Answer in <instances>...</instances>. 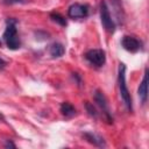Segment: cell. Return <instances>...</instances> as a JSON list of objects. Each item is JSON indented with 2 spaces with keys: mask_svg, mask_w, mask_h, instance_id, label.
I'll return each instance as SVG.
<instances>
[{
  "mask_svg": "<svg viewBox=\"0 0 149 149\" xmlns=\"http://www.w3.org/2000/svg\"><path fill=\"white\" fill-rule=\"evenodd\" d=\"M49 52H50V55L54 58H57V57H62L64 55L65 49H64L63 44H61V43H54V44H51V47L49 49Z\"/></svg>",
  "mask_w": 149,
  "mask_h": 149,
  "instance_id": "obj_10",
  "label": "cell"
},
{
  "mask_svg": "<svg viewBox=\"0 0 149 149\" xmlns=\"http://www.w3.org/2000/svg\"><path fill=\"white\" fill-rule=\"evenodd\" d=\"M83 136L86 139L87 142H90L91 144H93V146H95V147H105V146H106V143H105V141L102 140V137H100V136H98V135H95V134L85 133V134H83Z\"/></svg>",
  "mask_w": 149,
  "mask_h": 149,
  "instance_id": "obj_9",
  "label": "cell"
},
{
  "mask_svg": "<svg viewBox=\"0 0 149 149\" xmlns=\"http://www.w3.org/2000/svg\"><path fill=\"white\" fill-rule=\"evenodd\" d=\"M121 45L123 47L125 50L129 51V52H136L140 50L141 48V43L137 38L133 37V36H123L122 40H121Z\"/></svg>",
  "mask_w": 149,
  "mask_h": 149,
  "instance_id": "obj_7",
  "label": "cell"
},
{
  "mask_svg": "<svg viewBox=\"0 0 149 149\" xmlns=\"http://www.w3.org/2000/svg\"><path fill=\"white\" fill-rule=\"evenodd\" d=\"M68 15L71 19H84L88 15V7L81 3H73L69 7Z\"/></svg>",
  "mask_w": 149,
  "mask_h": 149,
  "instance_id": "obj_5",
  "label": "cell"
},
{
  "mask_svg": "<svg viewBox=\"0 0 149 149\" xmlns=\"http://www.w3.org/2000/svg\"><path fill=\"white\" fill-rule=\"evenodd\" d=\"M15 23H16L15 20H8L7 21V28H6L5 33H3V40L6 42V45L10 50H16L21 45L20 38L17 36Z\"/></svg>",
  "mask_w": 149,
  "mask_h": 149,
  "instance_id": "obj_2",
  "label": "cell"
},
{
  "mask_svg": "<svg viewBox=\"0 0 149 149\" xmlns=\"http://www.w3.org/2000/svg\"><path fill=\"white\" fill-rule=\"evenodd\" d=\"M5 2L12 5V3H16V2H22V0H5Z\"/></svg>",
  "mask_w": 149,
  "mask_h": 149,
  "instance_id": "obj_15",
  "label": "cell"
},
{
  "mask_svg": "<svg viewBox=\"0 0 149 149\" xmlns=\"http://www.w3.org/2000/svg\"><path fill=\"white\" fill-rule=\"evenodd\" d=\"M61 113L66 116V118H70V116H73L76 114V108L73 107V105H71L70 102H63L61 105Z\"/></svg>",
  "mask_w": 149,
  "mask_h": 149,
  "instance_id": "obj_11",
  "label": "cell"
},
{
  "mask_svg": "<svg viewBox=\"0 0 149 149\" xmlns=\"http://www.w3.org/2000/svg\"><path fill=\"white\" fill-rule=\"evenodd\" d=\"M0 120H3V116H2V114H0Z\"/></svg>",
  "mask_w": 149,
  "mask_h": 149,
  "instance_id": "obj_17",
  "label": "cell"
},
{
  "mask_svg": "<svg viewBox=\"0 0 149 149\" xmlns=\"http://www.w3.org/2000/svg\"><path fill=\"white\" fill-rule=\"evenodd\" d=\"M5 66H6V62L0 57V70H3V69H5Z\"/></svg>",
  "mask_w": 149,
  "mask_h": 149,
  "instance_id": "obj_16",
  "label": "cell"
},
{
  "mask_svg": "<svg viewBox=\"0 0 149 149\" xmlns=\"http://www.w3.org/2000/svg\"><path fill=\"white\" fill-rule=\"evenodd\" d=\"M85 58L88 61L90 64L100 68L106 62V52L101 49H91L85 54Z\"/></svg>",
  "mask_w": 149,
  "mask_h": 149,
  "instance_id": "obj_4",
  "label": "cell"
},
{
  "mask_svg": "<svg viewBox=\"0 0 149 149\" xmlns=\"http://www.w3.org/2000/svg\"><path fill=\"white\" fill-rule=\"evenodd\" d=\"M100 20H101V23H102L104 28L108 33H114L115 23H114L112 16H111V13H109V9L107 7V3L104 0L100 2Z\"/></svg>",
  "mask_w": 149,
  "mask_h": 149,
  "instance_id": "obj_3",
  "label": "cell"
},
{
  "mask_svg": "<svg viewBox=\"0 0 149 149\" xmlns=\"http://www.w3.org/2000/svg\"><path fill=\"white\" fill-rule=\"evenodd\" d=\"M5 147H6V148H16V146H15V144H14L12 141H9V140H8V141L5 143Z\"/></svg>",
  "mask_w": 149,
  "mask_h": 149,
  "instance_id": "obj_14",
  "label": "cell"
},
{
  "mask_svg": "<svg viewBox=\"0 0 149 149\" xmlns=\"http://www.w3.org/2000/svg\"><path fill=\"white\" fill-rule=\"evenodd\" d=\"M94 101L98 104V106L102 109V112L105 113L108 122H113V119L111 116V113H109V108H108V105H107V99L105 97V94L100 91V90H95L94 92Z\"/></svg>",
  "mask_w": 149,
  "mask_h": 149,
  "instance_id": "obj_6",
  "label": "cell"
},
{
  "mask_svg": "<svg viewBox=\"0 0 149 149\" xmlns=\"http://www.w3.org/2000/svg\"><path fill=\"white\" fill-rule=\"evenodd\" d=\"M139 97L143 104L147 102V98H148V72H147V70L144 72L143 79L139 86Z\"/></svg>",
  "mask_w": 149,
  "mask_h": 149,
  "instance_id": "obj_8",
  "label": "cell"
},
{
  "mask_svg": "<svg viewBox=\"0 0 149 149\" xmlns=\"http://www.w3.org/2000/svg\"><path fill=\"white\" fill-rule=\"evenodd\" d=\"M118 83H119V90H120V95L121 99L123 100L127 109L129 112L133 111V104H132V97L128 91L127 84H126V66L123 63L119 64V76H118Z\"/></svg>",
  "mask_w": 149,
  "mask_h": 149,
  "instance_id": "obj_1",
  "label": "cell"
},
{
  "mask_svg": "<svg viewBox=\"0 0 149 149\" xmlns=\"http://www.w3.org/2000/svg\"><path fill=\"white\" fill-rule=\"evenodd\" d=\"M50 19H51L54 22H56V23H58L59 26H62V27H65V26H66V20H65V17H64L63 15H61L59 13H50Z\"/></svg>",
  "mask_w": 149,
  "mask_h": 149,
  "instance_id": "obj_12",
  "label": "cell"
},
{
  "mask_svg": "<svg viewBox=\"0 0 149 149\" xmlns=\"http://www.w3.org/2000/svg\"><path fill=\"white\" fill-rule=\"evenodd\" d=\"M85 107H86V109H87V112H88V114H90L91 116H94V118H97V116H98V113H97L95 108H94V107H93V105H91L88 101H86V102H85Z\"/></svg>",
  "mask_w": 149,
  "mask_h": 149,
  "instance_id": "obj_13",
  "label": "cell"
}]
</instances>
